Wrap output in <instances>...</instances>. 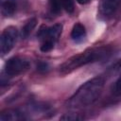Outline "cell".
<instances>
[{
    "instance_id": "3957f363",
    "label": "cell",
    "mask_w": 121,
    "mask_h": 121,
    "mask_svg": "<svg viewBox=\"0 0 121 121\" xmlns=\"http://www.w3.org/2000/svg\"><path fill=\"white\" fill-rule=\"evenodd\" d=\"M62 31V25L56 24L52 26H42L37 33V37L41 40V51L48 52L54 48L55 43L59 40Z\"/></svg>"
},
{
    "instance_id": "7a4b0ae2",
    "label": "cell",
    "mask_w": 121,
    "mask_h": 121,
    "mask_svg": "<svg viewBox=\"0 0 121 121\" xmlns=\"http://www.w3.org/2000/svg\"><path fill=\"white\" fill-rule=\"evenodd\" d=\"M111 54L112 48L109 46H97L89 48L84 52L72 56L71 58L66 60L60 66V73H71L75 69H78L83 65L106 60L111 56Z\"/></svg>"
},
{
    "instance_id": "8fae6325",
    "label": "cell",
    "mask_w": 121,
    "mask_h": 121,
    "mask_svg": "<svg viewBox=\"0 0 121 121\" xmlns=\"http://www.w3.org/2000/svg\"><path fill=\"white\" fill-rule=\"evenodd\" d=\"M49 8L52 13L58 14L62 10L60 0H49Z\"/></svg>"
},
{
    "instance_id": "9c48e42d",
    "label": "cell",
    "mask_w": 121,
    "mask_h": 121,
    "mask_svg": "<svg viewBox=\"0 0 121 121\" xmlns=\"http://www.w3.org/2000/svg\"><path fill=\"white\" fill-rule=\"evenodd\" d=\"M85 36H86V30H85L84 26L79 23L76 24L73 26L72 31H71V38L74 41H79V40L84 39Z\"/></svg>"
},
{
    "instance_id": "ba28073f",
    "label": "cell",
    "mask_w": 121,
    "mask_h": 121,
    "mask_svg": "<svg viewBox=\"0 0 121 121\" xmlns=\"http://www.w3.org/2000/svg\"><path fill=\"white\" fill-rule=\"evenodd\" d=\"M18 8L17 0H2L1 1V13L5 17H10L15 14Z\"/></svg>"
},
{
    "instance_id": "5b68a950",
    "label": "cell",
    "mask_w": 121,
    "mask_h": 121,
    "mask_svg": "<svg viewBox=\"0 0 121 121\" xmlns=\"http://www.w3.org/2000/svg\"><path fill=\"white\" fill-rule=\"evenodd\" d=\"M17 35L18 31L15 26H8L2 31L0 37V52L2 56L6 55L13 48Z\"/></svg>"
},
{
    "instance_id": "8992f818",
    "label": "cell",
    "mask_w": 121,
    "mask_h": 121,
    "mask_svg": "<svg viewBox=\"0 0 121 121\" xmlns=\"http://www.w3.org/2000/svg\"><path fill=\"white\" fill-rule=\"evenodd\" d=\"M121 9V0H101L99 12L106 19L112 18Z\"/></svg>"
},
{
    "instance_id": "7c38bea8",
    "label": "cell",
    "mask_w": 121,
    "mask_h": 121,
    "mask_svg": "<svg viewBox=\"0 0 121 121\" xmlns=\"http://www.w3.org/2000/svg\"><path fill=\"white\" fill-rule=\"evenodd\" d=\"M81 119H83V116L79 115V113H75V112L64 113L60 117V120H63V121H78Z\"/></svg>"
},
{
    "instance_id": "9a60e30c",
    "label": "cell",
    "mask_w": 121,
    "mask_h": 121,
    "mask_svg": "<svg viewBox=\"0 0 121 121\" xmlns=\"http://www.w3.org/2000/svg\"><path fill=\"white\" fill-rule=\"evenodd\" d=\"M37 71L40 73H46L49 71V65L45 61H39L37 63Z\"/></svg>"
},
{
    "instance_id": "30bf717a",
    "label": "cell",
    "mask_w": 121,
    "mask_h": 121,
    "mask_svg": "<svg viewBox=\"0 0 121 121\" xmlns=\"http://www.w3.org/2000/svg\"><path fill=\"white\" fill-rule=\"evenodd\" d=\"M36 24H37V20L35 18H32L30 19L25 26L24 27L22 28V32H21V36L22 38L26 39L29 36V34L31 33V31L34 29V27L36 26Z\"/></svg>"
},
{
    "instance_id": "277c9868",
    "label": "cell",
    "mask_w": 121,
    "mask_h": 121,
    "mask_svg": "<svg viewBox=\"0 0 121 121\" xmlns=\"http://www.w3.org/2000/svg\"><path fill=\"white\" fill-rule=\"evenodd\" d=\"M29 68V61L22 57H12L9 59L4 67V73L7 78L16 77L24 72H26Z\"/></svg>"
},
{
    "instance_id": "4fadbf2b",
    "label": "cell",
    "mask_w": 121,
    "mask_h": 121,
    "mask_svg": "<svg viewBox=\"0 0 121 121\" xmlns=\"http://www.w3.org/2000/svg\"><path fill=\"white\" fill-rule=\"evenodd\" d=\"M62 9L67 11L68 13H72L75 9V5H74V0H60Z\"/></svg>"
},
{
    "instance_id": "6da1fadb",
    "label": "cell",
    "mask_w": 121,
    "mask_h": 121,
    "mask_svg": "<svg viewBox=\"0 0 121 121\" xmlns=\"http://www.w3.org/2000/svg\"><path fill=\"white\" fill-rule=\"evenodd\" d=\"M105 84L103 77H95L83 83L67 100V107L81 109L94 104L101 95Z\"/></svg>"
},
{
    "instance_id": "2e32d148",
    "label": "cell",
    "mask_w": 121,
    "mask_h": 121,
    "mask_svg": "<svg viewBox=\"0 0 121 121\" xmlns=\"http://www.w3.org/2000/svg\"><path fill=\"white\" fill-rule=\"evenodd\" d=\"M91 0H77V2L80 5H85V4H88Z\"/></svg>"
},
{
    "instance_id": "52a82bcc",
    "label": "cell",
    "mask_w": 121,
    "mask_h": 121,
    "mask_svg": "<svg viewBox=\"0 0 121 121\" xmlns=\"http://www.w3.org/2000/svg\"><path fill=\"white\" fill-rule=\"evenodd\" d=\"M22 119H26V117L24 116V113L17 109L5 110L0 114L1 121H18Z\"/></svg>"
},
{
    "instance_id": "5bb4252c",
    "label": "cell",
    "mask_w": 121,
    "mask_h": 121,
    "mask_svg": "<svg viewBox=\"0 0 121 121\" xmlns=\"http://www.w3.org/2000/svg\"><path fill=\"white\" fill-rule=\"evenodd\" d=\"M112 93L115 95H121V76H119V78L114 82V84L112 86Z\"/></svg>"
}]
</instances>
